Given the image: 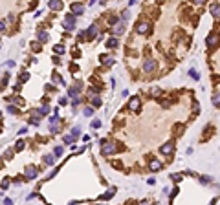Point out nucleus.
<instances>
[{"mask_svg": "<svg viewBox=\"0 0 220 205\" xmlns=\"http://www.w3.org/2000/svg\"><path fill=\"white\" fill-rule=\"evenodd\" d=\"M74 139H75V137H74L72 134H70V136H64V137H62V141H64L66 145H72V143H74Z\"/></svg>", "mask_w": 220, "mask_h": 205, "instance_id": "nucleus-26", "label": "nucleus"}, {"mask_svg": "<svg viewBox=\"0 0 220 205\" xmlns=\"http://www.w3.org/2000/svg\"><path fill=\"white\" fill-rule=\"evenodd\" d=\"M112 31H114V35H121V33H125V22L119 20L114 24V28H112Z\"/></svg>", "mask_w": 220, "mask_h": 205, "instance_id": "nucleus-10", "label": "nucleus"}, {"mask_svg": "<svg viewBox=\"0 0 220 205\" xmlns=\"http://www.w3.org/2000/svg\"><path fill=\"white\" fill-rule=\"evenodd\" d=\"M193 2H195V4H196V6H204V4H205V2H207V0H193Z\"/></svg>", "mask_w": 220, "mask_h": 205, "instance_id": "nucleus-44", "label": "nucleus"}, {"mask_svg": "<svg viewBox=\"0 0 220 205\" xmlns=\"http://www.w3.org/2000/svg\"><path fill=\"white\" fill-rule=\"evenodd\" d=\"M103 154L105 156H110V154H116V150H118V146L114 143H106V141H103Z\"/></svg>", "mask_w": 220, "mask_h": 205, "instance_id": "nucleus-5", "label": "nucleus"}, {"mask_svg": "<svg viewBox=\"0 0 220 205\" xmlns=\"http://www.w3.org/2000/svg\"><path fill=\"white\" fill-rule=\"evenodd\" d=\"M9 183H11V181H9V178H4V180H2V183H0V189H7V187H9Z\"/></svg>", "mask_w": 220, "mask_h": 205, "instance_id": "nucleus-31", "label": "nucleus"}, {"mask_svg": "<svg viewBox=\"0 0 220 205\" xmlns=\"http://www.w3.org/2000/svg\"><path fill=\"white\" fill-rule=\"evenodd\" d=\"M114 194H116V190H108V192H105V194H103L101 198H103V200H108V198H112Z\"/></svg>", "mask_w": 220, "mask_h": 205, "instance_id": "nucleus-32", "label": "nucleus"}, {"mask_svg": "<svg viewBox=\"0 0 220 205\" xmlns=\"http://www.w3.org/2000/svg\"><path fill=\"white\" fill-rule=\"evenodd\" d=\"M101 62H103V64H106V66H112V64H114V59H112V57H108V55H101Z\"/></svg>", "mask_w": 220, "mask_h": 205, "instance_id": "nucleus-20", "label": "nucleus"}, {"mask_svg": "<svg viewBox=\"0 0 220 205\" xmlns=\"http://www.w3.org/2000/svg\"><path fill=\"white\" fill-rule=\"evenodd\" d=\"M160 152H161V154H173V152H174V145H173V143H165L160 148Z\"/></svg>", "mask_w": 220, "mask_h": 205, "instance_id": "nucleus-14", "label": "nucleus"}, {"mask_svg": "<svg viewBox=\"0 0 220 205\" xmlns=\"http://www.w3.org/2000/svg\"><path fill=\"white\" fill-rule=\"evenodd\" d=\"M189 75H191L195 81H198V79H200V73H198L196 70H189Z\"/></svg>", "mask_w": 220, "mask_h": 205, "instance_id": "nucleus-28", "label": "nucleus"}, {"mask_svg": "<svg viewBox=\"0 0 220 205\" xmlns=\"http://www.w3.org/2000/svg\"><path fill=\"white\" fill-rule=\"evenodd\" d=\"M99 126H101L99 119H94V121H92V128H99Z\"/></svg>", "mask_w": 220, "mask_h": 205, "instance_id": "nucleus-40", "label": "nucleus"}, {"mask_svg": "<svg viewBox=\"0 0 220 205\" xmlns=\"http://www.w3.org/2000/svg\"><path fill=\"white\" fill-rule=\"evenodd\" d=\"M7 102H11V104H15V106H22L24 104V101L20 99L19 95H15V97H9V99H6Z\"/></svg>", "mask_w": 220, "mask_h": 205, "instance_id": "nucleus-16", "label": "nucleus"}, {"mask_svg": "<svg viewBox=\"0 0 220 205\" xmlns=\"http://www.w3.org/2000/svg\"><path fill=\"white\" fill-rule=\"evenodd\" d=\"M79 134H81V128H79V126H74V128H72V136H74V137H77Z\"/></svg>", "mask_w": 220, "mask_h": 205, "instance_id": "nucleus-34", "label": "nucleus"}, {"mask_svg": "<svg viewBox=\"0 0 220 205\" xmlns=\"http://www.w3.org/2000/svg\"><path fill=\"white\" fill-rule=\"evenodd\" d=\"M105 44H106V48H118V39H116V37H112V39H108Z\"/></svg>", "mask_w": 220, "mask_h": 205, "instance_id": "nucleus-21", "label": "nucleus"}, {"mask_svg": "<svg viewBox=\"0 0 220 205\" xmlns=\"http://www.w3.org/2000/svg\"><path fill=\"white\" fill-rule=\"evenodd\" d=\"M31 48H33V51H39V50H40V44H31Z\"/></svg>", "mask_w": 220, "mask_h": 205, "instance_id": "nucleus-46", "label": "nucleus"}, {"mask_svg": "<svg viewBox=\"0 0 220 205\" xmlns=\"http://www.w3.org/2000/svg\"><path fill=\"white\" fill-rule=\"evenodd\" d=\"M211 15H213L215 20H220V6L218 4H213L211 6Z\"/></svg>", "mask_w": 220, "mask_h": 205, "instance_id": "nucleus-15", "label": "nucleus"}, {"mask_svg": "<svg viewBox=\"0 0 220 205\" xmlns=\"http://www.w3.org/2000/svg\"><path fill=\"white\" fill-rule=\"evenodd\" d=\"M92 106H94V108H99L101 106V97H97V95L92 97Z\"/></svg>", "mask_w": 220, "mask_h": 205, "instance_id": "nucleus-25", "label": "nucleus"}, {"mask_svg": "<svg viewBox=\"0 0 220 205\" xmlns=\"http://www.w3.org/2000/svg\"><path fill=\"white\" fill-rule=\"evenodd\" d=\"M156 70V61L154 59H145L143 61V72H147V73H150V72H154Z\"/></svg>", "mask_w": 220, "mask_h": 205, "instance_id": "nucleus-6", "label": "nucleus"}, {"mask_svg": "<svg viewBox=\"0 0 220 205\" xmlns=\"http://www.w3.org/2000/svg\"><path fill=\"white\" fill-rule=\"evenodd\" d=\"M13 152H15V150H7V152L4 154V159H11V158H13Z\"/></svg>", "mask_w": 220, "mask_h": 205, "instance_id": "nucleus-38", "label": "nucleus"}, {"mask_svg": "<svg viewBox=\"0 0 220 205\" xmlns=\"http://www.w3.org/2000/svg\"><path fill=\"white\" fill-rule=\"evenodd\" d=\"M62 154V146H55V150H53V156H61Z\"/></svg>", "mask_w": 220, "mask_h": 205, "instance_id": "nucleus-39", "label": "nucleus"}, {"mask_svg": "<svg viewBox=\"0 0 220 205\" xmlns=\"http://www.w3.org/2000/svg\"><path fill=\"white\" fill-rule=\"evenodd\" d=\"M44 163H46V165H53V163H55V156L46 154V156H44Z\"/></svg>", "mask_w": 220, "mask_h": 205, "instance_id": "nucleus-22", "label": "nucleus"}, {"mask_svg": "<svg viewBox=\"0 0 220 205\" xmlns=\"http://www.w3.org/2000/svg\"><path fill=\"white\" fill-rule=\"evenodd\" d=\"M173 180H174V181H180L182 176H180V174H173Z\"/></svg>", "mask_w": 220, "mask_h": 205, "instance_id": "nucleus-45", "label": "nucleus"}, {"mask_svg": "<svg viewBox=\"0 0 220 205\" xmlns=\"http://www.w3.org/2000/svg\"><path fill=\"white\" fill-rule=\"evenodd\" d=\"M79 102H81V97H79V95H74V99H72V104H74V106H79Z\"/></svg>", "mask_w": 220, "mask_h": 205, "instance_id": "nucleus-36", "label": "nucleus"}, {"mask_svg": "<svg viewBox=\"0 0 220 205\" xmlns=\"http://www.w3.org/2000/svg\"><path fill=\"white\" fill-rule=\"evenodd\" d=\"M128 108H130L132 112L140 110V97H132V99H130V102H128Z\"/></svg>", "mask_w": 220, "mask_h": 205, "instance_id": "nucleus-12", "label": "nucleus"}, {"mask_svg": "<svg viewBox=\"0 0 220 205\" xmlns=\"http://www.w3.org/2000/svg\"><path fill=\"white\" fill-rule=\"evenodd\" d=\"M48 7H50L52 11H61V9H62V2H61V0H50V2H48Z\"/></svg>", "mask_w": 220, "mask_h": 205, "instance_id": "nucleus-11", "label": "nucleus"}, {"mask_svg": "<svg viewBox=\"0 0 220 205\" xmlns=\"http://www.w3.org/2000/svg\"><path fill=\"white\" fill-rule=\"evenodd\" d=\"M152 95H160V88H152Z\"/></svg>", "mask_w": 220, "mask_h": 205, "instance_id": "nucleus-47", "label": "nucleus"}, {"mask_svg": "<svg viewBox=\"0 0 220 205\" xmlns=\"http://www.w3.org/2000/svg\"><path fill=\"white\" fill-rule=\"evenodd\" d=\"M83 114H84L86 117H90V116H94V106H86V108L83 110Z\"/></svg>", "mask_w": 220, "mask_h": 205, "instance_id": "nucleus-24", "label": "nucleus"}, {"mask_svg": "<svg viewBox=\"0 0 220 205\" xmlns=\"http://www.w3.org/2000/svg\"><path fill=\"white\" fill-rule=\"evenodd\" d=\"M136 2H138V0H130V2H128V4H130V6H134V4H136Z\"/></svg>", "mask_w": 220, "mask_h": 205, "instance_id": "nucleus-50", "label": "nucleus"}, {"mask_svg": "<svg viewBox=\"0 0 220 205\" xmlns=\"http://www.w3.org/2000/svg\"><path fill=\"white\" fill-rule=\"evenodd\" d=\"M24 174H26V180H35L37 174H39V168H37L35 165H28V167L24 168Z\"/></svg>", "mask_w": 220, "mask_h": 205, "instance_id": "nucleus-2", "label": "nucleus"}, {"mask_svg": "<svg viewBox=\"0 0 220 205\" xmlns=\"http://www.w3.org/2000/svg\"><path fill=\"white\" fill-rule=\"evenodd\" d=\"M53 51H55V53H62V51H64V46H62V44H57V46L53 48Z\"/></svg>", "mask_w": 220, "mask_h": 205, "instance_id": "nucleus-35", "label": "nucleus"}, {"mask_svg": "<svg viewBox=\"0 0 220 205\" xmlns=\"http://www.w3.org/2000/svg\"><path fill=\"white\" fill-rule=\"evenodd\" d=\"M149 167H150V170H154V172H156V170H160V168L163 167V165H161V161L154 159V161H150V165H149Z\"/></svg>", "mask_w": 220, "mask_h": 205, "instance_id": "nucleus-19", "label": "nucleus"}, {"mask_svg": "<svg viewBox=\"0 0 220 205\" xmlns=\"http://www.w3.org/2000/svg\"><path fill=\"white\" fill-rule=\"evenodd\" d=\"M52 81H53V82H57V84H61V86H66V82L62 81V79H61L59 75H53V77H52Z\"/></svg>", "mask_w": 220, "mask_h": 205, "instance_id": "nucleus-27", "label": "nucleus"}, {"mask_svg": "<svg viewBox=\"0 0 220 205\" xmlns=\"http://www.w3.org/2000/svg\"><path fill=\"white\" fill-rule=\"evenodd\" d=\"M4 203H7V205H11V203H13V200H11V198H6V200H4Z\"/></svg>", "mask_w": 220, "mask_h": 205, "instance_id": "nucleus-49", "label": "nucleus"}, {"mask_svg": "<svg viewBox=\"0 0 220 205\" xmlns=\"http://www.w3.org/2000/svg\"><path fill=\"white\" fill-rule=\"evenodd\" d=\"M28 79H29V73H28V72H24V73H20V77H19V81H20V82H26V81H28Z\"/></svg>", "mask_w": 220, "mask_h": 205, "instance_id": "nucleus-30", "label": "nucleus"}, {"mask_svg": "<svg viewBox=\"0 0 220 205\" xmlns=\"http://www.w3.org/2000/svg\"><path fill=\"white\" fill-rule=\"evenodd\" d=\"M218 44V35H209L207 37V46H217Z\"/></svg>", "mask_w": 220, "mask_h": 205, "instance_id": "nucleus-18", "label": "nucleus"}, {"mask_svg": "<svg viewBox=\"0 0 220 205\" xmlns=\"http://www.w3.org/2000/svg\"><path fill=\"white\" fill-rule=\"evenodd\" d=\"M7 112H9V114H17V112H19V108H17L15 104H11V102H9V104H7Z\"/></svg>", "mask_w": 220, "mask_h": 205, "instance_id": "nucleus-29", "label": "nucleus"}, {"mask_svg": "<svg viewBox=\"0 0 220 205\" xmlns=\"http://www.w3.org/2000/svg\"><path fill=\"white\" fill-rule=\"evenodd\" d=\"M128 19H130V11H123V13H121V20L127 22Z\"/></svg>", "mask_w": 220, "mask_h": 205, "instance_id": "nucleus-33", "label": "nucleus"}, {"mask_svg": "<svg viewBox=\"0 0 220 205\" xmlns=\"http://www.w3.org/2000/svg\"><path fill=\"white\" fill-rule=\"evenodd\" d=\"M64 28L68 29V31H74L77 26H75V15L74 13H68L66 17H64Z\"/></svg>", "mask_w": 220, "mask_h": 205, "instance_id": "nucleus-1", "label": "nucleus"}, {"mask_svg": "<svg viewBox=\"0 0 220 205\" xmlns=\"http://www.w3.org/2000/svg\"><path fill=\"white\" fill-rule=\"evenodd\" d=\"M26 132H28V128H26V126H22V128H20V130H19V136H24Z\"/></svg>", "mask_w": 220, "mask_h": 205, "instance_id": "nucleus-43", "label": "nucleus"}, {"mask_svg": "<svg viewBox=\"0 0 220 205\" xmlns=\"http://www.w3.org/2000/svg\"><path fill=\"white\" fill-rule=\"evenodd\" d=\"M4 31H6V22L0 20V33H4Z\"/></svg>", "mask_w": 220, "mask_h": 205, "instance_id": "nucleus-42", "label": "nucleus"}, {"mask_svg": "<svg viewBox=\"0 0 220 205\" xmlns=\"http://www.w3.org/2000/svg\"><path fill=\"white\" fill-rule=\"evenodd\" d=\"M86 35H88L90 39H94V37H97V35H99V29H97V26H96V24H92V26L88 28V31H86Z\"/></svg>", "mask_w": 220, "mask_h": 205, "instance_id": "nucleus-13", "label": "nucleus"}, {"mask_svg": "<svg viewBox=\"0 0 220 205\" xmlns=\"http://www.w3.org/2000/svg\"><path fill=\"white\" fill-rule=\"evenodd\" d=\"M37 41L39 42H48L50 41V35H48L46 31H39V33H37Z\"/></svg>", "mask_w": 220, "mask_h": 205, "instance_id": "nucleus-17", "label": "nucleus"}, {"mask_svg": "<svg viewBox=\"0 0 220 205\" xmlns=\"http://www.w3.org/2000/svg\"><path fill=\"white\" fill-rule=\"evenodd\" d=\"M213 104H215V106H220V94H217V95L213 97Z\"/></svg>", "mask_w": 220, "mask_h": 205, "instance_id": "nucleus-37", "label": "nucleus"}, {"mask_svg": "<svg viewBox=\"0 0 220 205\" xmlns=\"http://www.w3.org/2000/svg\"><path fill=\"white\" fill-rule=\"evenodd\" d=\"M24 146H26V143H24L22 139H19V141L15 143V148H13V150H15V152H20V150H24Z\"/></svg>", "mask_w": 220, "mask_h": 205, "instance_id": "nucleus-23", "label": "nucleus"}, {"mask_svg": "<svg viewBox=\"0 0 220 205\" xmlns=\"http://www.w3.org/2000/svg\"><path fill=\"white\" fill-rule=\"evenodd\" d=\"M70 9H72V13H74L75 17H79V15L84 13V6H83L81 2H74V4L70 6Z\"/></svg>", "mask_w": 220, "mask_h": 205, "instance_id": "nucleus-7", "label": "nucleus"}, {"mask_svg": "<svg viewBox=\"0 0 220 205\" xmlns=\"http://www.w3.org/2000/svg\"><path fill=\"white\" fill-rule=\"evenodd\" d=\"M59 126H61V117L57 116V112H55V116L50 117V130H52L53 134H57V132H59Z\"/></svg>", "mask_w": 220, "mask_h": 205, "instance_id": "nucleus-4", "label": "nucleus"}, {"mask_svg": "<svg viewBox=\"0 0 220 205\" xmlns=\"http://www.w3.org/2000/svg\"><path fill=\"white\" fill-rule=\"evenodd\" d=\"M48 112H50V106H48V104H42L39 110H33V112H31V116H33V117H39V119H40V117H42V116H46Z\"/></svg>", "mask_w": 220, "mask_h": 205, "instance_id": "nucleus-8", "label": "nucleus"}, {"mask_svg": "<svg viewBox=\"0 0 220 205\" xmlns=\"http://www.w3.org/2000/svg\"><path fill=\"white\" fill-rule=\"evenodd\" d=\"M149 29H150V26H149L147 22H140V24L136 26V31H138L140 35H147V33H149Z\"/></svg>", "mask_w": 220, "mask_h": 205, "instance_id": "nucleus-9", "label": "nucleus"}, {"mask_svg": "<svg viewBox=\"0 0 220 205\" xmlns=\"http://www.w3.org/2000/svg\"><path fill=\"white\" fill-rule=\"evenodd\" d=\"M84 35H86V33H84V31H81L79 35H77V39H79V41H83V39H84Z\"/></svg>", "mask_w": 220, "mask_h": 205, "instance_id": "nucleus-48", "label": "nucleus"}, {"mask_svg": "<svg viewBox=\"0 0 220 205\" xmlns=\"http://www.w3.org/2000/svg\"><path fill=\"white\" fill-rule=\"evenodd\" d=\"M0 117H2V116H0Z\"/></svg>", "mask_w": 220, "mask_h": 205, "instance_id": "nucleus-51", "label": "nucleus"}, {"mask_svg": "<svg viewBox=\"0 0 220 205\" xmlns=\"http://www.w3.org/2000/svg\"><path fill=\"white\" fill-rule=\"evenodd\" d=\"M81 92H83V82L81 81H75L70 88H68V95L70 97H74V95H79Z\"/></svg>", "mask_w": 220, "mask_h": 205, "instance_id": "nucleus-3", "label": "nucleus"}, {"mask_svg": "<svg viewBox=\"0 0 220 205\" xmlns=\"http://www.w3.org/2000/svg\"><path fill=\"white\" fill-rule=\"evenodd\" d=\"M68 102H70V101H68V97H61V99H59V104H62V106L68 104Z\"/></svg>", "mask_w": 220, "mask_h": 205, "instance_id": "nucleus-41", "label": "nucleus"}]
</instances>
